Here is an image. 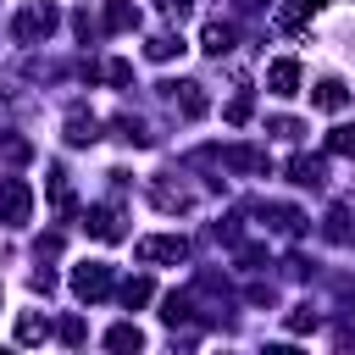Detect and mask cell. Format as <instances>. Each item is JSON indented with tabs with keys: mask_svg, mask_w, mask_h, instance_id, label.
Here are the masks:
<instances>
[{
	"mask_svg": "<svg viewBox=\"0 0 355 355\" xmlns=\"http://www.w3.org/2000/svg\"><path fill=\"white\" fill-rule=\"evenodd\" d=\"M11 33H17L22 44H39V39H50V33H55V6H50V0H28V6L17 11Z\"/></svg>",
	"mask_w": 355,
	"mask_h": 355,
	"instance_id": "cell-1",
	"label": "cell"
},
{
	"mask_svg": "<svg viewBox=\"0 0 355 355\" xmlns=\"http://www.w3.org/2000/svg\"><path fill=\"white\" fill-rule=\"evenodd\" d=\"M33 216V189L22 178H0V222L6 227H22Z\"/></svg>",
	"mask_w": 355,
	"mask_h": 355,
	"instance_id": "cell-2",
	"label": "cell"
},
{
	"mask_svg": "<svg viewBox=\"0 0 355 355\" xmlns=\"http://www.w3.org/2000/svg\"><path fill=\"white\" fill-rule=\"evenodd\" d=\"M111 283H116V277H111L105 261H78V266H72V294H78V300H105Z\"/></svg>",
	"mask_w": 355,
	"mask_h": 355,
	"instance_id": "cell-3",
	"label": "cell"
},
{
	"mask_svg": "<svg viewBox=\"0 0 355 355\" xmlns=\"http://www.w3.org/2000/svg\"><path fill=\"white\" fill-rule=\"evenodd\" d=\"M189 255V239L183 233H155V239H139V261H183Z\"/></svg>",
	"mask_w": 355,
	"mask_h": 355,
	"instance_id": "cell-4",
	"label": "cell"
},
{
	"mask_svg": "<svg viewBox=\"0 0 355 355\" xmlns=\"http://www.w3.org/2000/svg\"><path fill=\"white\" fill-rule=\"evenodd\" d=\"M266 89H272L277 100L300 94V61H288V55H283V61H272V67H266Z\"/></svg>",
	"mask_w": 355,
	"mask_h": 355,
	"instance_id": "cell-5",
	"label": "cell"
},
{
	"mask_svg": "<svg viewBox=\"0 0 355 355\" xmlns=\"http://www.w3.org/2000/svg\"><path fill=\"white\" fill-rule=\"evenodd\" d=\"M83 227H89L94 239H105V244H116V239H122V216H116L111 205H89V216H83Z\"/></svg>",
	"mask_w": 355,
	"mask_h": 355,
	"instance_id": "cell-6",
	"label": "cell"
},
{
	"mask_svg": "<svg viewBox=\"0 0 355 355\" xmlns=\"http://www.w3.org/2000/svg\"><path fill=\"white\" fill-rule=\"evenodd\" d=\"M311 105H316V111H344V105H349V89H344L338 78H322V83L311 89Z\"/></svg>",
	"mask_w": 355,
	"mask_h": 355,
	"instance_id": "cell-7",
	"label": "cell"
},
{
	"mask_svg": "<svg viewBox=\"0 0 355 355\" xmlns=\"http://www.w3.org/2000/svg\"><path fill=\"white\" fill-rule=\"evenodd\" d=\"M172 89V100L183 105V116H205V94H200V83H166Z\"/></svg>",
	"mask_w": 355,
	"mask_h": 355,
	"instance_id": "cell-8",
	"label": "cell"
},
{
	"mask_svg": "<svg viewBox=\"0 0 355 355\" xmlns=\"http://www.w3.org/2000/svg\"><path fill=\"white\" fill-rule=\"evenodd\" d=\"M105 28H111V33H128V28H139V11H133L128 0H111V6H105Z\"/></svg>",
	"mask_w": 355,
	"mask_h": 355,
	"instance_id": "cell-9",
	"label": "cell"
},
{
	"mask_svg": "<svg viewBox=\"0 0 355 355\" xmlns=\"http://www.w3.org/2000/svg\"><path fill=\"white\" fill-rule=\"evenodd\" d=\"M288 178H294L300 189H316V183H322V161H311V155H294V161H288Z\"/></svg>",
	"mask_w": 355,
	"mask_h": 355,
	"instance_id": "cell-10",
	"label": "cell"
},
{
	"mask_svg": "<svg viewBox=\"0 0 355 355\" xmlns=\"http://www.w3.org/2000/svg\"><path fill=\"white\" fill-rule=\"evenodd\" d=\"M200 44H205L211 55H227V50H233V28H227V22H211V28L200 33Z\"/></svg>",
	"mask_w": 355,
	"mask_h": 355,
	"instance_id": "cell-11",
	"label": "cell"
},
{
	"mask_svg": "<svg viewBox=\"0 0 355 355\" xmlns=\"http://www.w3.org/2000/svg\"><path fill=\"white\" fill-rule=\"evenodd\" d=\"M150 294H155V283H150V277H128V283H122V305H128V311L150 305Z\"/></svg>",
	"mask_w": 355,
	"mask_h": 355,
	"instance_id": "cell-12",
	"label": "cell"
},
{
	"mask_svg": "<svg viewBox=\"0 0 355 355\" xmlns=\"http://www.w3.org/2000/svg\"><path fill=\"white\" fill-rule=\"evenodd\" d=\"M67 139H72V144H94V139H100V133H94V116L72 111V116H67Z\"/></svg>",
	"mask_w": 355,
	"mask_h": 355,
	"instance_id": "cell-13",
	"label": "cell"
},
{
	"mask_svg": "<svg viewBox=\"0 0 355 355\" xmlns=\"http://www.w3.org/2000/svg\"><path fill=\"white\" fill-rule=\"evenodd\" d=\"M105 344H111V349H139V344H144V333H139L133 322H116V327L105 333Z\"/></svg>",
	"mask_w": 355,
	"mask_h": 355,
	"instance_id": "cell-14",
	"label": "cell"
},
{
	"mask_svg": "<svg viewBox=\"0 0 355 355\" xmlns=\"http://www.w3.org/2000/svg\"><path fill=\"white\" fill-rule=\"evenodd\" d=\"M144 50H150V61H172V55L183 50V39H178V33H155Z\"/></svg>",
	"mask_w": 355,
	"mask_h": 355,
	"instance_id": "cell-15",
	"label": "cell"
},
{
	"mask_svg": "<svg viewBox=\"0 0 355 355\" xmlns=\"http://www.w3.org/2000/svg\"><path fill=\"white\" fill-rule=\"evenodd\" d=\"M50 205H55V211L72 205V189H67V172H61V166H50Z\"/></svg>",
	"mask_w": 355,
	"mask_h": 355,
	"instance_id": "cell-16",
	"label": "cell"
},
{
	"mask_svg": "<svg viewBox=\"0 0 355 355\" xmlns=\"http://www.w3.org/2000/svg\"><path fill=\"white\" fill-rule=\"evenodd\" d=\"M39 338H44V322H39L33 311H28V316L17 322V344H39Z\"/></svg>",
	"mask_w": 355,
	"mask_h": 355,
	"instance_id": "cell-17",
	"label": "cell"
},
{
	"mask_svg": "<svg viewBox=\"0 0 355 355\" xmlns=\"http://www.w3.org/2000/svg\"><path fill=\"white\" fill-rule=\"evenodd\" d=\"M327 150L333 155H355V128H333L327 133Z\"/></svg>",
	"mask_w": 355,
	"mask_h": 355,
	"instance_id": "cell-18",
	"label": "cell"
},
{
	"mask_svg": "<svg viewBox=\"0 0 355 355\" xmlns=\"http://www.w3.org/2000/svg\"><path fill=\"white\" fill-rule=\"evenodd\" d=\"M116 133H122L128 144H150V133H144V128H139L133 116H122V122H116Z\"/></svg>",
	"mask_w": 355,
	"mask_h": 355,
	"instance_id": "cell-19",
	"label": "cell"
},
{
	"mask_svg": "<svg viewBox=\"0 0 355 355\" xmlns=\"http://www.w3.org/2000/svg\"><path fill=\"white\" fill-rule=\"evenodd\" d=\"M161 316H166V322L178 327V322L189 316V300H183V294H166V311H161Z\"/></svg>",
	"mask_w": 355,
	"mask_h": 355,
	"instance_id": "cell-20",
	"label": "cell"
},
{
	"mask_svg": "<svg viewBox=\"0 0 355 355\" xmlns=\"http://www.w3.org/2000/svg\"><path fill=\"white\" fill-rule=\"evenodd\" d=\"M227 122H250V94H233L227 100Z\"/></svg>",
	"mask_w": 355,
	"mask_h": 355,
	"instance_id": "cell-21",
	"label": "cell"
},
{
	"mask_svg": "<svg viewBox=\"0 0 355 355\" xmlns=\"http://www.w3.org/2000/svg\"><path fill=\"white\" fill-rule=\"evenodd\" d=\"M61 344H83V322H78V316L61 322Z\"/></svg>",
	"mask_w": 355,
	"mask_h": 355,
	"instance_id": "cell-22",
	"label": "cell"
},
{
	"mask_svg": "<svg viewBox=\"0 0 355 355\" xmlns=\"http://www.w3.org/2000/svg\"><path fill=\"white\" fill-rule=\"evenodd\" d=\"M288 327H294V333H311V327H316V316H311V311H294V316H288Z\"/></svg>",
	"mask_w": 355,
	"mask_h": 355,
	"instance_id": "cell-23",
	"label": "cell"
},
{
	"mask_svg": "<svg viewBox=\"0 0 355 355\" xmlns=\"http://www.w3.org/2000/svg\"><path fill=\"white\" fill-rule=\"evenodd\" d=\"M105 72H111V83H128V78H133V67H128V61H111Z\"/></svg>",
	"mask_w": 355,
	"mask_h": 355,
	"instance_id": "cell-24",
	"label": "cell"
},
{
	"mask_svg": "<svg viewBox=\"0 0 355 355\" xmlns=\"http://www.w3.org/2000/svg\"><path fill=\"white\" fill-rule=\"evenodd\" d=\"M239 6H266V0H239Z\"/></svg>",
	"mask_w": 355,
	"mask_h": 355,
	"instance_id": "cell-25",
	"label": "cell"
}]
</instances>
